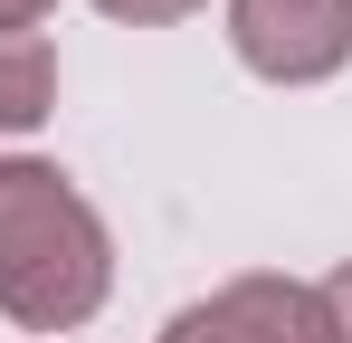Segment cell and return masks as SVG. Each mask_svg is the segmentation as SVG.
I'll return each mask as SVG.
<instances>
[{"instance_id": "cell-1", "label": "cell", "mask_w": 352, "mask_h": 343, "mask_svg": "<svg viewBox=\"0 0 352 343\" xmlns=\"http://www.w3.org/2000/svg\"><path fill=\"white\" fill-rule=\"evenodd\" d=\"M115 295V238L58 163L0 153V315L19 334H76Z\"/></svg>"}, {"instance_id": "cell-2", "label": "cell", "mask_w": 352, "mask_h": 343, "mask_svg": "<svg viewBox=\"0 0 352 343\" xmlns=\"http://www.w3.org/2000/svg\"><path fill=\"white\" fill-rule=\"evenodd\" d=\"M229 48L267 86H324L352 67V0H229Z\"/></svg>"}, {"instance_id": "cell-3", "label": "cell", "mask_w": 352, "mask_h": 343, "mask_svg": "<svg viewBox=\"0 0 352 343\" xmlns=\"http://www.w3.org/2000/svg\"><path fill=\"white\" fill-rule=\"evenodd\" d=\"M162 343H324V315L305 277H229L200 305H181Z\"/></svg>"}, {"instance_id": "cell-4", "label": "cell", "mask_w": 352, "mask_h": 343, "mask_svg": "<svg viewBox=\"0 0 352 343\" xmlns=\"http://www.w3.org/2000/svg\"><path fill=\"white\" fill-rule=\"evenodd\" d=\"M58 114V48L29 29V39H0V134H38Z\"/></svg>"}, {"instance_id": "cell-5", "label": "cell", "mask_w": 352, "mask_h": 343, "mask_svg": "<svg viewBox=\"0 0 352 343\" xmlns=\"http://www.w3.org/2000/svg\"><path fill=\"white\" fill-rule=\"evenodd\" d=\"M314 315H324V343H352V258L333 277H314Z\"/></svg>"}, {"instance_id": "cell-6", "label": "cell", "mask_w": 352, "mask_h": 343, "mask_svg": "<svg viewBox=\"0 0 352 343\" xmlns=\"http://www.w3.org/2000/svg\"><path fill=\"white\" fill-rule=\"evenodd\" d=\"M105 19H133V29H162V19H190L200 0H96Z\"/></svg>"}, {"instance_id": "cell-7", "label": "cell", "mask_w": 352, "mask_h": 343, "mask_svg": "<svg viewBox=\"0 0 352 343\" xmlns=\"http://www.w3.org/2000/svg\"><path fill=\"white\" fill-rule=\"evenodd\" d=\"M48 10H58V0H0V39H29Z\"/></svg>"}]
</instances>
